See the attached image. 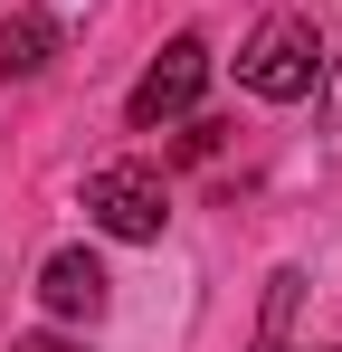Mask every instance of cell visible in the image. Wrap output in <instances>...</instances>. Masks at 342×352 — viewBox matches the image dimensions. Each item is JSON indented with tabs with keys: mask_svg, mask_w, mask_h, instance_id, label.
Returning <instances> with one entry per match:
<instances>
[{
	"mask_svg": "<svg viewBox=\"0 0 342 352\" xmlns=\"http://www.w3.org/2000/svg\"><path fill=\"white\" fill-rule=\"evenodd\" d=\"M238 86H247V96H266V105H295V96H314V86H323V48H314V29L276 10V19L247 38V58H238Z\"/></svg>",
	"mask_w": 342,
	"mask_h": 352,
	"instance_id": "obj_1",
	"label": "cell"
},
{
	"mask_svg": "<svg viewBox=\"0 0 342 352\" xmlns=\"http://www.w3.org/2000/svg\"><path fill=\"white\" fill-rule=\"evenodd\" d=\"M200 86H209V48H200V38L181 29V38L162 48V58H152L143 76H133V96H124V115L143 124V133H152V124H181L190 105H200Z\"/></svg>",
	"mask_w": 342,
	"mask_h": 352,
	"instance_id": "obj_2",
	"label": "cell"
},
{
	"mask_svg": "<svg viewBox=\"0 0 342 352\" xmlns=\"http://www.w3.org/2000/svg\"><path fill=\"white\" fill-rule=\"evenodd\" d=\"M86 210H95L105 238H162L171 190H162V172H143V162H105V172L86 181Z\"/></svg>",
	"mask_w": 342,
	"mask_h": 352,
	"instance_id": "obj_3",
	"label": "cell"
},
{
	"mask_svg": "<svg viewBox=\"0 0 342 352\" xmlns=\"http://www.w3.org/2000/svg\"><path fill=\"white\" fill-rule=\"evenodd\" d=\"M38 295H48V314H67V324H95L105 314V267L86 248H57L48 267H38Z\"/></svg>",
	"mask_w": 342,
	"mask_h": 352,
	"instance_id": "obj_4",
	"label": "cell"
},
{
	"mask_svg": "<svg viewBox=\"0 0 342 352\" xmlns=\"http://www.w3.org/2000/svg\"><path fill=\"white\" fill-rule=\"evenodd\" d=\"M57 58V19L48 10H10L0 19V76H38Z\"/></svg>",
	"mask_w": 342,
	"mask_h": 352,
	"instance_id": "obj_5",
	"label": "cell"
},
{
	"mask_svg": "<svg viewBox=\"0 0 342 352\" xmlns=\"http://www.w3.org/2000/svg\"><path fill=\"white\" fill-rule=\"evenodd\" d=\"M10 352H76V343H48V333H38V343H10Z\"/></svg>",
	"mask_w": 342,
	"mask_h": 352,
	"instance_id": "obj_6",
	"label": "cell"
}]
</instances>
